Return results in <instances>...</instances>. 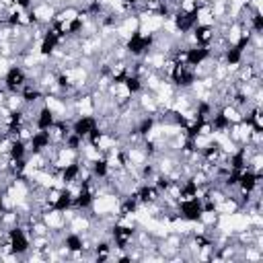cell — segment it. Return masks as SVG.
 I'll return each mask as SVG.
<instances>
[{
	"label": "cell",
	"mask_w": 263,
	"mask_h": 263,
	"mask_svg": "<svg viewBox=\"0 0 263 263\" xmlns=\"http://www.w3.org/2000/svg\"><path fill=\"white\" fill-rule=\"evenodd\" d=\"M31 17L37 23L51 25V23H54V17H56V9L51 5H47V3H39V5L31 7Z\"/></svg>",
	"instance_id": "cell-1"
},
{
	"label": "cell",
	"mask_w": 263,
	"mask_h": 263,
	"mask_svg": "<svg viewBox=\"0 0 263 263\" xmlns=\"http://www.w3.org/2000/svg\"><path fill=\"white\" fill-rule=\"evenodd\" d=\"M220 115L228 122V124H239V122H243L245 118H243V113H241V109H237L235 105H224V107L220 109Z\"/></svg>",
	"instance_id": "cell-2"
}]
</instances>
